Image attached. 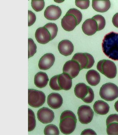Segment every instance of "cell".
I'll return each instance as SVG.
<instances>
[{
	"label": "cell",
	"instance_id": "2",
	"mask_svg": "<svg viewBox=\"0 0 118 135\" xmlns=\"http://www.w3.org/2000/svg\"><path fill=\"white\" fill-rule=\"evenodd\" d=\"M77 122L76 117L73 112L65 111L60 117V131L63 134H70L75 130Z\"/></svg>",
	"mask_w": 118,
	"mask_h": 135
},
{
	"label": "cell",
	"instance_id": "21",
	"mask_svg": "<svg viewBox=\"0 0 118 135\" xmlns=\"http://www.w3.org/2000/svg\"><path fill=\"white\" fill-rule=\"evenodd\" d=\"M94 109L97 114L100 115H105L109 112L110 107L107 103L102 100H98L95 102Z\"/></svg>",
	"mask_w": 118,
	"mask_h": 135
},
{
	"label": "cell",
	"instance_id": "30",
	"mask_svg": "<svg viewBox=\"0 0 118 135\" xmlns=\"http://www.w3.org/2000/svg\"><path fill=\"white\" fill-rule=\"evenodd\" d=\"M31 4L32 8L36 12L43 10L45 6L44 1H32Z\"/></svg>",
	"mask_w": 118,
	"mask_h": 135
},
{
	"label": "cell",
	"instance_id": "20",
	"mask_svg": "<svg viewBox=\"0 0 118 135\" xmlns=\"http://www.w3.org/2000/svg\"><path fill=\"white\" fill-rule=\"evenodd\" d=\"M86 79L87 83L93 86H96L100 81L101 77L99 73L94 70H90L86 73Z\"/></svg>",
	"mask_w": 118,
	"mask_h": 135
},
{
	"label": "cell",
	"instance_id": "37",
	"mask_svg": "<svg viewBox=\"0 0 118 135\" xmlns=\"http://www.w3.org/2000/svg\"><path fill=\"white\" fill-rule=\"evenodd\" d=\"M112 21L114 26L118 28V13H116L113 17Z\"/></svg>",
	"mask_w": 118,
	"mask_h": 135
},
{
	"label": "cell",
	"instance_id": "7",
	"mask_svg": "<svg viewBox=\"0 0 118 135\" xmlns=\"http://www.w3.org/2000/svg\"><path fill=\"white\" fill-rule=\"evenodd\" d=\"M77 114L79 120L81 123L87 124L91 122L93 118L94 113L91 107L83 105L78 108Z\"/></svg>",
	"mask_w": 118,
	"mask_h": 135
},
{
	"label": "cell",
	"instance_id": "24",
	"mask_svg": "<svg viewBox=\"0 0 118 135\" xmlns=\"http://www.w3.org/2000/svg\"><path fill=\"white\" fill-rule=\"evenodd\" d=\"M47 30L51 36V41L52 40L56 37L58 32V27L56 24L52 23L47 24L44 26Z\"/></svg>",
	"mask_w": 118,
	"mask_h": 135
},
{
	"label": "cell",
	"instance_id": "18",
	"mask_svg": "<svg viewBox=\"0 0 118 135\" xmlns=\"http://www.w3.org/2000/svg\"><path fill=\"white\" fill-rule=\"evenodd\" d=\"M49 79L47 75L45 72H38L35 76L34 83L37 87L42 88L46 86Z\"/></svg>",
	"mask_w": 118,
	"mask_h": 135
},
{
	"label": "cell",
	"instance_id": "17",
	"mask_svg": "<svg viewBox=\"0 0 118 135\" xmlns=\"http://www.w3.org/2000/svg\"><path fill=\"white\" fill-rule=\"evenodd\" d=\"M72 79L67 73H63L59 75L58 82L62 90L67 91L71 89L72 84Z\"/></svg>",
	"mask_w": 118,
	"mask_h": 135
},
{
	"label": "cell",
	"instance_id": "16",
	"mask_svg": "<svg viewBox=\"0 0 118 135\" xmlns=\"http://www.w3.org/2000/svg\"><path fill=\"white\" fill-rule=\"evenodd\" d=\"M59 52L61 55L67 56L71 55L74 50V46L71 42L67 40L61 41L58 45Z\"/></svg>",
	"mask_w": 118,
	"mask_h": 135
},
{
	"label": "cell",
	"instance_id": "19",
	"mask_svg": "<svg viewBox=\"0 0 118 135\" xmlns=\"http://www.w3.org/2000/svg\"><path fill=\"white\" fill-rule=\"evenodd\" d=\"M111 3L109 1H92V7L94 9L99 12H107L110 8Z\"/></svg>",
	"mask_w": 118,
	"mask_h": 135
},
{
	"label": "cell",
	"instance_id": "10",
	"mask_svg": "<svg viewBox=\"0 0 118 135\" xmlns=\"http://www.w3.org/2000/svg\"><path fill=\"white\" fill-rule=\"evenodd\" d=\"M61 24L64 30L70 32L74 30L77 25V22L74 15L66 14L61 20Z\"/></svg>",
	"mask_w": 118,
	"mask_h": 135
},
{
	"label": "cell",
	"instance_id": "36",
	"mask_svg": "<svg viewBox=\"0 0 118 135\" xmlns=\"http://www.w3.org/2000/svg\"><path fill=\"white\" fill-rule=\"evenodd\" d=\"M81 135H97V133L91 129H88L83 131L82 132Z\"/></svg>",
	"mask_w": 118,
	"mask_h": 135
},
{
	"label": "cell",
	"instance_id": "25",
	"mask_svg": "<svg viewBox=\"0 0 118 135\" xmlns=\"http://www.w3.org/2000/svg\"><path fill=\"white\" fill-rule=\"evenodd\" d=\"M44 133L45 135H59L60 131L56 125L50 124L46 127L44 130Z\"/></svg>",
	"mask_w": 118,
	"mask_h": 135
},
{
	"label": "cell",
	"instance_id": "8",
	"mask_svg": "<svg viewBox=\"0 0 118 135\" xmlns=\"http://www.w3.org/2000/svg\"><path fill=\"white\" fill-rule=\"evenodd\" d=\"M81 70L80 66L78 62L71 60L67 61L64 65L63 72V73L69 74L73 79L78 76Z\"/></svg>",
	"mask_w": 118,
	"mask_h": 135
},
{
	"label": "cell",
	"instance_id": "33",
	"mask_svg": "<svg viewBox=\"0 0 118 135\" xmlns=\"http://www.w3.org/2000/svg\"><path fill=\"white\" fill-rule=\"evenodd\" d=\"M90 1H75L76 6L82 9H87L90 6Z\"/></svg>",
	"mask_w": 118,
	"mask_h": 135
},
{
	"label": "cell",
	"instance_id": "38",
	"mask_svg": "<svg viewBox=\"0 0 118 135\" xmlns=\"http://www.w3.org/2000/svg\"><path fill=\"white\" fill-rule=\"evenodd\" d=\"M114 108L116 111L118 112V100L115 102L114 105Z\"/></svg>",
	"mask_w": 118,
	"mask_h": 135
},
{
	"label": "cell",
	"instance_id": "13",
	"mask_svg": "<svg viewBox=\"0 0 118 135\" xmlns=\"http://www.w3.org/2000/svg\"><path fill=\"white\" fill-rule=\"evenodd\" d=\"M61 13L62 11L60 7L52 5L47 7L45 11L44 15L48 20H56L61 16Z\"/></svg>",
	"mask_w": 118,
	"mask_h": 135
},
{
	"label": "cell",
	"instance_id": "15",
	"mask_svg": "<svg viewBox=\"0 0 118 135\" xmlns=\"http://www.w3.org/2000/svg\"><path fill=\"white\" fill-rule=\"evenodd\" d=\"M63 99L57 93H52L47 98V103L49 107L54 109H58L63 103Z\"/></svg>",
	"mask_w": 118,
	"mask_h": 135
},
{
	"label": "cell",
	"instance_id": "34",
	"mask_svg": "<svg viewBox=\"0 0 118 135\" xmlns=\"http://www.w3.org/2000/svg\"><path fill=\"white\" fill-rule=\"evenodd\" d=\"M106 122V123L107 126L112 123H118V114H111L107 118Z\"/></svg>",
	"mask_w": 118,
	"mask_h": 135
},
{
	"label": "cell",
	"instance_id": "27",
	"mask_svg": "<svg viewBox=\"0 0 118 135\" xmlns=\"http://www.w3.org/2000/svg\"><path fill=\"white\" fill-rule=\"evenodd\" d=\"M107 126V132L108 135H118V123H112Z\"/></svg>",
	"mask_w": 118,
	"mask_h": 135
},
{
	"label": "cell",
	"instance_id": "6",
	"mask_svg": "<svg viewBox=\"0 0 118 135\" xmlns=\"http://www.w3.org/2000/svg\"><path fill=\"white\" fill-rule=\"evenodd\" d=\"M72 60L78 62L81 70L91 68L95 63L94 59L92 55L87 53H76L73 56Z\"/></svg>",
	"mask_w": 118,
	"mask_h": 135
},
{
	"label": "cell",
	"instance_id": "1",
	"mask_svg": "<svg viewBox=\"0 0 118 135\" xmlns=\"http://www.w3.org/2000/svg\"><path fill=\"white\" fill-rule=\"evenodd\" d=\"M103 52L109 59L118 61V33L112 32L106 35L102 43Z\"/></svg>",
	"mask_w": 118,
	"mask_h": 135
},
{
	"label": "cell",
	"instance_id": "12",
	"mask_svg": "<svg viewBox=\"0 0 118 135\" xmlns=\"http://www.w3.org/2000/svg\"><path fill=\"white\" fill-rule=\"evenodd\" d=\"M55 60V56L53 54L51 53L46 54L40 60L38 67L40 69L44 70L49 69L53 65Z\"/></svg>",
	"mask_w": 118,
	"mask_h": 135
},
{
	"label": "cell",
	"instance_id": "14",
	"mask_svg": "<svg viewBox=\"0 0 118 135\" xmlns=\"http://www.w3.org/2000/svg\"><path fill=\"white\" fill-rule=\"evenodd\" d=\"M35 38L38 43L46 44L51 41V36L49 31L44 27L39 28L36 30Z\"/></svg>",
	"mask_w": 118,
	"mask_h": 135
},
{
	"label": "cell",
	"instance_id": "22",
	"mask_svg": "<svg viewBox=\"0 0 118 135\" xmlns=\"http://www.w3.org/2000/svg\"><path fill=\"white\" fill-rule=\"evenodd\" d=\"M88 91V86L83 83L77 84L74 89V93L76 96L82 100L87 95Z\"/></svg>",
	"mask_w": 118,
	"mask_h": 135
},
{
	"label": "cell",
	"instance_id": "5",
	"mask_svg": "<svg viewBox=\"0 0 118 135\" xmlns=\"http://www.w3.org/2000/svg\"><path fill=\"white\" fill-rule=\"evenodd\" d=\"M45 100V95L42 91L34 89H28V103L31 107L39 108L43 105Z\"/></svg>",
	"mask_w": 118,
	"mask_h": 135
},
{
	"label": "cell",
	"instance_id": "11",
	"mask_svg": "<svg viewBox=\"0 0 118 135\" xmlns=\"http://www.w3.org/2000/svg\"><path fill=\"white\" fill-rule=\"evenodd\" d=\"M82 30L84 33L88 36H92L98 31V25L94 19H87L82 25Z\"/></svg>",
	"mask_w": 118,
	"mask_h": 135
},
{
	"label": "cell",
	"instance_id": "35",
	"mask_svg": "<svg viewBox=\"0 0 118 135\" xmlns=\"http://www.w3.org/2000/svg\"><path fill=\"white\" fill-rule=\"evenodd\" d=\"M28 26H30L33 25L35 22L36 17L35 14L31 11H28Z\"/></svg>",
	"mask_w": 118,
	"mask_h": 135
},
{
	"label": "cell",
	"instance_id": "28",
	"mask_svg": "<svg viewBox=\"0 0 118 135\" xmlns=\"http://www.w3.org/2000/svg\"><path fill=\"white\" fill-rule=\"evenodd\" d=\"M28 58L32 57L37 52V46L33 40L31 38L28 39Z\"/></svg>",
	"mask_w": 118,
	"mask_h": 135
},
{
	"label": "cell",
	"instance_id": "23",
	"mask_svg": "<svg viewBox=\"0 0 118 135\" xmlns=\"http://www.w3.org/2000/svg\"><path fill=\"white\" fill-rule=\"evenodd\" d=\"M28 131H31L34 129L36 126V120L35 114L31 109H28Z\"/></svg>",
	"mask_w": 118,
	"mask_h": 135
},
{
	"label": "cell",
	"instance_id": "9",
	"mask_svg": "<svg viewBox=\"0 0 118 135\" xmlns=\"http://www.w3.org/2000/svg\"><path fill=\"white\" fill-rule=\"evenodd\" d=\"M37 115L38 120L43 124L51 122L55 118V114L53 111L46 107L40 109Z\"/></svg>",
	"mask_w": 118,
	"mask_h": 135
},
{
	"label": "cell",
	"instance_id": "4",
	"mask_svg": "<svg viewBox=\"0 0 118 135\" xmlns=\"http://www.w3.org/2000/svg\"><path fill=\"white\" fill-rule=\"evenodd\" d=\"M100 95L101 98L108 101H111L118 97V87L113 83L103 84L101 88Z\"/></svg>",
	"mask_w": 118,
	"mask_h": 135
},
{
	"label": "cell",
	"instance_id": "29",
	"mask_svg": "<svg viewBox=\"0 0 118 135\" xmlns=\"http://www.w3.org/2000/svg\"><path fill=\"white\" fill-rule=\"evenodd\" d=\"M66 14H72L74 15L77 19V25L80 24L82 20V14L80 11L76 8H71L67 11Z\"/></svg>",
	"mask_w": 118,
	"mask_h": 135
},
{
	"label": "cell",
	"instance_id": "31",
	"mask_svg": "<svg viewBox=\"0 0 118 135\" xmlns=\"http://www.w3.org/2000/svg\"><path fill=\"white\" fill-rule=\"evenodd\" d=\"M58 75L54 76L52 78H51L49 85L53 90L55 91H60L62 90L59 85L58 79Z\"/></svg>",
	"mask_w": 118,
	"mask_h": 135
},
{
	"label": "cell",
	"instance_id": "32",
	"mask_svg": "<svg viewBox=\"0 0 118 135\" xmlns=\"http://www.w3.org/2000/svg\"><path fill=\"white\" fill-rule=\"evenodd\" d=\"M94 99V93L92 89L88 86V91L87 95L82 100L85 103H91Z\"/></svg>",
	"mask_w": 118,
	"mask_h": 135
},
{
	"label": "cell",
	"instance_id": "39",
	"mask_svg": "<svg viewBox=\"0 0 118 135\" xmlns=\"http://www.w3.org/2000/svg\"><path fill=\"white\" fill-rule=\"evenodd\" d=\"M55 2H57V3H61V2H63V1H55Z\"/></svg>",
	"mask_w": 118,
	"mask_h": 135
},
{
	"label": "cell",
	"instance_id": "26",
	"mask_svg": "<svg viewBox=\"0 0 118 135\" xmlns=\"http://www.w3.org/2000/svg\"><path fill=\"white\" fill-rule=\"evenodd\" d=\"M92 19L97 22L98 25V31H101L104 28L106 25V21L104 18L102 16L97 15L95 16Z\"/></svg>",
	"mask_w": 118,
	"mask_h": 135
},
{
	"label": "cell",
	"instance_id": "3",
	"mask_svg": "<svg viewBox=\"0 0 118 135\" xmlns=\"http://www.w3.org/2000/svg\"><path fill=\"white\" fill-rule=\"evenodd\" d=\"M97 69L108 78L112 79L116 77L117 74L116 65L110 60H103L99 61L97 65Z\"/></svg>",
	"mask_w": 118,
	"mask_h": 135
}]
</instances>
